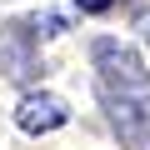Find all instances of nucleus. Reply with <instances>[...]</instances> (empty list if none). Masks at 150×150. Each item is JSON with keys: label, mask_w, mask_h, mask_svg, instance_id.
Wrapping results in <instances>:
<instances>
[{"label": "nucleus", "mask_w": 150, "mask_h": 150, "mask_svg": "<svg viewBox=\"0 0 150 150\" xmlns=\"http://www.w3.org/2000/svg\"><path fill=\"white\" fill-rule=\"evenodd\" d=\"M90 65H95V90H115V95H145L150 90V65L135 45L115 40V35H95L90 40Z\"/></svg>", "instance_id": "1"}, {"label": "nucleus", "mask_w": 150, "mask_h": 150, "mask_svg": "<svg viewBox=\"0 0 150 150\" xmlns=\"http://www.w3.org/2000/svg\"><path fill=\"white\" fill-rule=\"evenodd\" d=\"M0 70L15 75V80H25V75L35 70V35L25 20H10L5 30H0Z\"/></svg>", "instance_id": "4"}, {"label": "nucleus", "mask_w": 150, "mask_h": 150, "mask_svg": "<svg viewBox=\"0 0 150 150\" xmlns=\"http://www.w3.org/2000/svg\"><path fill=\"white\" fill-rule=\"evenodd\" d=\"M135 30H140V40L150 45V5H145V10H135Z\"/></svg>", "instance_id": "7"}, {"label": "nucleus", "mask_w": 150, "mask_h": 150, "mask_svg": "<svg viewBox=\"0 0 150 150\" xmlns=\"http://www.w3.org/2000/svg\"><path fill=\"white\" fill-rule=\"evenodd\" d=\"M100 105H105V120H110V130L120 135L125 150H150V90L145 95L100 90Z\"/></svg>", "instance_id": "2"}, {"label": "nucleus", "mask_w": 150, "mask_h": 150, "mask_svg": "<svg viewBox=\"0 0 150 150\" xmlns=\"http://www.w3.org/2000/svg\"><path fill=\"white\" fill-rule=\"evenodd\" d=\"M115 5V0H75V10H80V15H105Z\"/></svg>", "instance_id": "6"}, {"label": "nucleus", "mask_w": 150, "mask_h": 150, "mask_svg": "<svg viewBox=\"0 0 150 150\" xmlns=\"http://www.w3.org/2000/svg\"><path fill=\"white\" fill-rule=\"evenodd\" d=\"M15 125L25 135H55V130L70 125V105L55 90H25L20 105H15Z\"/></svg>", "instance_id": "3"}, {"label": "nucleus", "mask_w": 150, "mask_h": 150, "mask_svg": "<svg viewBox=\"0 0 150 150\" xmlns=\"http://www.w3.org/2000/svg\"><path fill=\"white\" fill-rule=\"evenodd\" d=\"M25 25H30V35H35V40H40V35H65V30H70V20H65V15H35V20H25Z\"/></svg>", "instance_id": "5"}]
</instances>
